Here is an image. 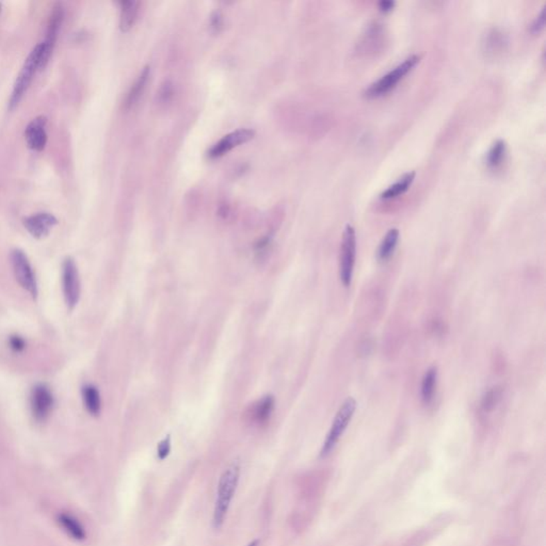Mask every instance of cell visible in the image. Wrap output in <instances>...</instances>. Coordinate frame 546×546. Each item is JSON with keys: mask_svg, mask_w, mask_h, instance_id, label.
<instances>
[{"mask_svg": "<svg viewBox=\"0 0 546 546\" xmlns=\"http://www.w3.org/2000/svg\"><path fill=\"white\" fill-rule=\"evenodd\" d=\"M241 466L238 461H234L227 466L219 480L217 489L216 502H215L214 514H213V526L215 529H220L224 525L227 513L230 510L231 503L236 493L240 480Z\"/></svg>", "mask_w": 546, "mask_h": 546, "instance_id": "obj_1", "label": "cell"}, {"mask_svg": "<svg viewBox=\"0 0 546 546\" xmlns=\"http://www.w3.org/2000/svg\"><path fill=\"white\" fill-rule=\"evenodd\" d=\"M420 57L418 55L408 56L402 63H400L394 69L388 72L386 75L381 76L378 81L370 83L366 88L364 95L366 97H370V99H374V97H380L390 92L399 83V81L404 78L408 72H411L413 69V67L420 63Z\"/></svg>", "mask_w": 546, "mask_h": 546, "instance_id": "obj_2", "label": "cell"}, {"mask_svg": "<svg viewBox=\"0 0 546 546\" xmlns=\"http://www.w3.org/2000/svg\"><path fill=\"white\" fill-rule=\"evenodd\" d=\"M42 47L41 43L38 44L37 47L31 51V53L28 56L17 76V81L14 83L13 91H12L11 97H10L9 107L10 109H14L19 105V101L23 99L25 93L27 92L28 88L30 83L33 81L35 73L38 71L43 69L41 60Z\"/></svg>", "mask_w": 546, "mask_h": 546, "instance_id": "obj_3", "label": "cell"}, {"mask_svg": "<svg viewBox=\"0 0 546 546\" xmlns=\"http://www.w3.org/2000/svg\"><path fill=\"white\" fill-rule=\"evenodd\" d=\"M356 410V402L354 398L349 397L345 400L344 404L340 406L336 418L333 420L332 426L329 430L328 436L324 440V445L320 450V457H328L332 450L336 448L340 442L344 432L348 428L349 424L354 417V412Z\"/></svg>", "mask_w": 546, "mask_h": 546, "instance_id": "obj_4", "label": "cell"}, {"mask_svg": "<svg viewBox=\"0 0 546 546\" xmlns=\"http://www.w3.org/2000/svg\"><path fill=\"white\" fill-rule=\"evenodd\" d=\"M356 257V235L352 225L347 224L340 245V278L345 287L351 285Z\"/></svg>", "mask_w": 546, "mask_h": 546, "instance_id": "obj_5", "label": "cell"}, {"mask_svg": "<svg viewBox=\"0 0 546 546\" xmlns=\"http://www.w3.org/2000/svg\"><path fill=\"white\" fill-rule=\"evenodd\" d=\"M11 263L14 276L17 278L19 284L30 296L33 299H37L38 292H39L37 278H35V271L28 260L27 255L22 250H13L11 253Z\"/></svg>", "mask_w": 546, "mask_h": 546, "instance_id": "obj_6", "label": "cell"}, {"mask_svg": "<svg viewBox=\"0 0 546 546\" xmlns=\"http://www.w3.org/2000/svg\"><path fill=\"white\" fill-rule=\"evenodd\" d=\"M63 287L67 308L73 311L81 298V280L75 260L67 257L63 265Z\"/></svg>", "mask_w": 546, "mask_h": 546, "instance_id": "obj_7", "label": "cell"}, {"mask_svg": "<svg viewBox=\"0 0 546 546\" xmlns=\"http://www.w3.org/2000/svg\"><path fill=\"white\" fill-rule=\"evenodd\" d=\"M53 406L55 398L49 386L39 383L33 386L30 395V408L37 422H45L53 412Z\"/></svg>", "mask_w": 546, "mask_h": 546, "instance_id": "obj_8", "label": "cell"}, {"mask_svg": "<svg viewBox=\"0 0 546 546\" xmlns=\"http://www.w3.org/2000/svg\"><path fill=\"white\" fill-rule=\"evenodd\" d=\"M255 133L252 129H241L224 135L219 142L211 147L208 151L210 158H219L224 156L229 151H232L239 145L248 143L254 138Z\"/></svg>", "mask_w": 546, "mask_h": 546, "instance_id": "obj_9", "label": "cell"}, {"mask_svg": "<svg viewBox=\"0 0 546 546\" xmlns=\"http://www.w3.org/2000/svg\"><path fill=\"white\" fill-rule=\"evenodd\" d=\"M47 119L43 115L33 119L26 127L25 138L28 147L33 151H41L47 142Z\"/></svg>", "mask_w": 546, "mask_h": 546, "instance_id": "obj_10", "label": "cell"}, {"mask_svg": "<svg viewBox=\"0 0 546 546\" xmlns=\"http://www.w3.org/2000/svg\"><path fill=\"white\" fill-rule=\"evenodd\" d=\"M57 223V218L49 213H40L24 220L26 230L37 239L47 237Z\"/></svg>", "mask_w": 546, "mask_h": 546, "instance_id": "obj_11", "label": "cell"}, {"mask_svg": "<svg viewBox=\"0 0 546 546\" xmlns=\"http://www.w3.org/2000/svg\"><path fill=\"white\" fill-rule=\"evenodd\" d=\"M83 404L88 413L92 416H99L101 412V399L99 388L93 384H85L81 390Z\"/></svg>", "mask_w": 546, "mask_h": 546, "instance_id": "obj_12", "label": "cell"}, {"mask_svg": "<svg viewBox=\"0 0 546 546\" xmlns=\"http://www.w3.org/2000/svg\"><path fill=\"white\" fill-rule=\"evenodd\" d=\"M121 15H119V28L123 33H127L135 25L138 17L139 3L133 0H125L119 3Z\"/></svg>", "mask_w": 546, "mask_h": 546, "instance_id": "obj_13", "label": "cell"}, {"mask_svg": "<svg viewBox=\"0 0 546 546\" xmlns=\"http://www.w3.org/2000/svg\"><path fill=\"white\" fill-rule=\"evenodd\" d=\"M273 410H274V398L272 396H265L251 408V420L255 424H265L268 422Z\"/></svg>", "mask_w": 546, "mask_h": 546, "instance_id": "obj_14", "label": "cell"}, {"mask_svg": "<svg viewBox=\"0 0 546 546\" xmlns=\"http://www.w3.org/2000/svg\"><path fill=\"white\" fill-rule=\"evenodd\" d=\"M149 73H151V69H149V67H145L141 72L140 75L138 76V78L135 79V83L131 85L129 94H127L126 99H125V108L131 109L139 101L141 95L144 92L147 81H149Z\"/></svg>", "mask_w": 546, "mask_h": 546, "instance_id": "obj_15", "label": "cell"}, {"mask_svg": "<svg viewBox=\"0 0 546 546\" xmlns=\"http://www.w3.org/2000/svg\"><path fill=\"white\" fill-rule=\"evenodd\" d=\"M436 382H438V370L436 366H432L427 372H424L420 386V396L424 404H431L436 394Z\"/></svg>", "mask_w": 546, "mask_h": 546, "instance_id": "obj_16", "label": "cell"}, {"mask_svg": "<svg viewBox=\"0 0 546 546\" xmlns=\"http://www.w3.org/2000/svg\"><path fill=\"white\" fill-rule=\"evenodd\" d=\"M414 179H415V172H408L402 175L397 181L394 184L388 186L383 192L381 193V199L384 200H390V199H395L399 195H404L406 191L413 184Z\"/></svg>", "mask_w": 546, "mask_h": 546, "instance_id": "obj_17", "label": "cell"}, {"mask_svg": "<svg viewBox=\"0 0 546 546\" xmlns=\"http://www.w3.org/2000/svg\"><path fill=\"white\" fill-rule=\"evenodd\" d=\"M399 231L397 229H390L386 233L384 238L382 239L381 244L378 249V258L381 262L390 260L392 255L395 252L398 241H399Z\"/></svg>", "mask_w": 546, "mask_h": 546, "instance_id": "obj_18", "label": "cell"}, {"mask_svg": "<svg viewBox=\"0 0 546 546\" xmlns=\"http://www.w3.org/2000/svg\"><path fill=\"white\" fill-rule=\"evenodd\" d=\"M507 155V143L503 139H498L490 147L486 156V163L490 169L499 168L505 161Z\"/></svg>", "mask_w": 546, "mask_h": 546, "instance_id": "obj_19", "label": "cell"}, {"mask_svg": "<svg viewBox=\"0 0 546 546\" xmlns=\"http://www.w3.org/2000/svg\"><path fill=\"white\" fill-rule=\"evenodd\" d=\"M60 525L75 540H85V530L81 522L72 514L61 513L58 517Z\"/></svg>", "mask_w": 546, "mask_h": 546, "instance_id": "obj_20", "label": "cell"}, {"mask_svg": "<svg viewBox=\"0 0 546 546\" xmlns=\"http://www.w3.org/2000/svg\"><path fill=\"white\" fill-rule=\"evenodd\" d=\"M483 44L487 53H493V55L500 53L506 49V45L508 44L507 35L502 30L493 28L488 33Z\"/></svg>", "mask_w": 546, "mask_h": 546, "instance_id": "obj_21", "label": "cell"}, {"mask_svg": "<svg viewBox=\"0 0 546 546\" xmlns=\"http://www.w3.org/2000/svg\"><path fill=\"white\" fill-rule=\"evenodd\" d=\"M503 392V388H500V386H493V388H490V390L484 392V395L482 396L481 402H480V406H481L482 411H483L484 413H491V412H493L494 410L497 408L499 402H502Z\"/></svg>", "mask_w": 546, "mask_h": 546, "instance_id": "obj_22", "label": "cell"}, {"mask_svg": "<svg viewBox=\"0 0 546 546\" xmlns=\"http://www.w3.org/2000/svg\"><path fill=\"white\" fill-rule=\"evenodd\" d=\"M544 26H545V7L542 8L541 11L533 19V23L530 25V31L533 33H540Z\"/></svg>", "mask_w": 546, "mask_h": 546, "instance_id": "obj_23", "label": "cell"}, {"mask_svg": "<svg viewBox=\"0 0 546 546\" xmlns=\"http://www.w3.org/2000/svg\"><path fill=\"white\" fill-rule=\"evenodd\" d=\"M8 344H9L10 348L14 352H17V354L23 352L26 349V340L22 336H17V334L10 336Z\"/></svg>", "mask_w": 546, "mask_h": 546, "instance_id": "obj_24", "label": "cell"}, {"mask_svg": "<svg viewBox=\"0 0 546 546\" xmlns=\"http://www.w3.org/2000/svg\"><path fill=\"white\" fill-rule=\"evenodd\" d=\"M171 452V438L170 436H167V438H163V441L158 444V447H157V456H158L159 459L165 460V458L168 457L169 454H170Z\"/></svg>", "mask_w": 546, "mask_h": 546, "instance_id": "obj_25", "label": "cell"}, {"mask_svg": "<svg viewBox=\"0 0 546 546\" xmlns=\"http://www.w3.org/2000/svg\"><path fill=\"white\" fill-rule=\"evenodd\" d=\"M172 94V85H171L170 83H165V85L161 87L160 91H159V101H160V103L165 104L167 101H170Z\"/></svg>", "mask_w": 546, "mask_h": 546, "instance_id": "obj_26", "label": "cell"}, {"mask_svg": "<svg viewBox=\"0 0 546 546\" xmlns=\"http://www.w3.org/2000/svg\"><path fill=\"white\" fill-rule=\"evenodd\" d=\"M223 26V19L222 17H221V14L219 12H215L213 15H211L210 19V27L213 29V31L215 33H219L220 31L221 28Z\"/></svg>", "mask_w": 546, "mask_h": 546, "instance_id": "obj_27", "label": "cell"}, {"mask_svg": "<svg viewBox=\"0 0 546 546\" xmlns=\"http://www.w3.org/2000/svg\"><path fill=\"white\" fill-rule=\"evenodd\" d=\"M430 330H431L436 336H442L444 331H445V324H444L443 322H441V320H432L431 324H430Z\"/></svg>", "mask_w": 546, "mask_h": 546, "instance_id": "obj_28", "label": "cell"}, {"mask_svg": "<svg viewBox=\"0 0 546 546\" xmlns=\"http://www.w3.org/2000/svg\"><path fill=\"white\" fill-rule=\"evenodd\" d=\"M379 9L382 12H390L395 8L396 3L392 0H382L379 3Z\"/></svg>", "mask_w": 546, "mask_h": 546, "instance_id": "obj_29", "label": "cell"}, {"mask_svg": "<svg viewBox=\"0 0 546 546\" xmlns=\"http://www.w3.org/2000/svg\"><path fill=\"white\" fill-rule=\"evenodd\" d=\"M260 545V541L258 540H254V541L251 542L248 546H258Z\"/></svg>", "mask_w": 546, "mask_h": 546, "instance_id": "obj_30", "label": "cell"}, {"mask_svg": "<svg viewBox=\"0 0 546 546\" xmlns=\"http://www.w3.org/2000/svg\"><path fill=\"white\" fill-rule=\"evenodd\" d=\"M0 10H1V3H0Z\"/></svg>", "mask_w": 546, "mask_h": 546, "instance_id": "obj_31", "label": "cell"}]
</instances>
